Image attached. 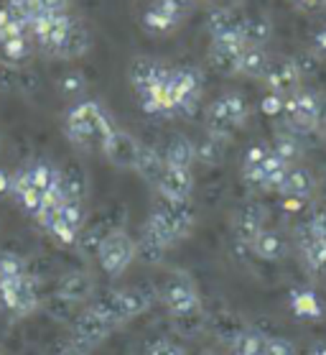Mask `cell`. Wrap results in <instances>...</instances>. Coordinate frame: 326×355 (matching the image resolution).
<instances>
[{"label": "cell", "instance_id": "obj_37", "mask_svg": "<svg viewBox=\"0 0 326 355\" xmlns=\"http://www.w3.org/2000/svg\"><path fill=\"white\" fill-rule=\"evenodd\" d=\"M145 355H186V350H183V345H179L176 340L159 338L145 347Z\"/></svg>", "mask_w": 326, "mask_h": 355}, {"label": "cell", "instance_id": "obj_38", "mask_svg": "<svg viewBox=\"0 0 326 355\" xmlns=\"http://www.w3.org/2000/svg\"><path fill=\"white\" fill-rule=\"evenodd\" d=\"M84 87H87V82H84V77H82L80 72L66 74V77H62V82H59V89H62V95H66V97L82 95Z\"/></svg>", "mask_w": 326, "mask_h": 355}, {"label": "cell", "instance_id": "obj_12", "mask_svg": "<svg viewBox=\"0 0 326 355\" xmlns=\"http://www.w3.org/2000/svg\"><path fill=\"white\" fill-rule=\"evenodd\" d=\"M82 225H84V205L80 200H64L56 210V218L46 227L62 245H72L80 241Z\"/></svg>", "mask_w": 326, "mask_h": 355}, {"label": "cell", "instance_id": "obj_20", "mask_svg": "<svg viewBox=\"0 0 326 355\" xmlns=\"http://www.w3.org/2000/svg\"><path fill=\"white\" fill-rule=\"evenodd\" d=\"M92 294H95V282L84 271H69V274H64L59 286H56V297L69 302V304L87 302Z\"/></svg>", "mask_w": 326, "mask_h": 355}, {"label": "cell", "instance_id": "obj_7", "mask_svg": "<svg viewBox=\"0 0 326 355\" xmlns=\"http://www.w3.org/2000/svg\"><path fill=\"white\" fill-rule=\"evenodd\" d=\"M321 100L309 89H298L296 95L283 100V121H286L291 133H316L318 121H321Z\"/></svg>", "mask_w": 326, "mask_h": 355}, {"label": "cell", "instance_id": "obj_30", "mask_svg": "<svg viewBox=\"0 0 326 355\" xmlns=\"http://www.w3.org/2000/svg\"><path fill=\"white\" fill-rule=\"evenodd\" d=\"M84 192H87V177L80 166H66L62 171V194L64 200H84Z\"/></svg>", "mask_w": 326, "mask_h": 355}, {"label": "cell", "instance_id": "obj_19", "mask_svg": "<svg viewBox=\"0 0 326 355\" xmlns=\"http://www.w3.org/2000/svg\"><path fill=\"white\" fill-rule=\"evenodd\" d=\"M232 230L237 235V241L250 243L257 238V233L265 230V210L260 205H245L242 210L235 212V220H232Z\"/></svg>", "mask_w": 326, "mask_h": 355}, {"label": "cell", "instance_id": "obj_24", "mask_svg": "<svg viewBox=\"0 0 326 355\" xmlns=\"http://www.w3.org/2000/svg\"><path fill=\"white\" fill-rule=\"evenodd\" d=\"M239 36H242V44H245V46L265 49V44H268L273 36L271 18H265V16L242 18V24H239Z\"/></svg>", "mask_w": 326, "mask_h": 355}, {"label": "cell", "instance_id": "obj_25", "mask_svg": "<svg viewBox=\"0 0 326 355\" xmlns=\"http://www.w3.org/2000/svg\"><path fill=\"white\" fill-rule=\"evenodd\" d=\"M89 44H92V39H89L87 26L74 18L72 28H69V33H66V39H64L62 49H59V54H56V59H80V57H84V54L89 51Z\"/></svg>", "mask_w": 326, "mask_h": 355}, {"label": "cell", "instance_id": "obj_13", "mask_svg": "<svg viewBox=\"0 0 326 355\" xmlns=\"http://www.w3.org/2000/svg\"><path fill=\"white\" fill-rule=\"evenodd\" d=\"M102 154L112 166L125 171H136L138 156H141V141L136 136H130L127 130L115 128L110 133V138L105 141Z\"/></svg>", "mask_w": 326, "mask_h": 355}, {"label": "cell", "instance_id": "obj_34", "mask_svg": "<svg viewBox=\"0 0 326 355\" xmlns=\"http://www.w3.org/2000/svg\"><path fill=\"white\" fill-rule=\"evenodd\" d=\"M166 250L168 248L163 243H159L156 238H151V235L141 233V241H138V259H143L145 263H159V261H163Z\"/></svg>", "mask_w": 326, "mask_h": 355}, {"label": "cell", "instance_id": "obj_10", "mask_svg": "<svg viewBox=\"0 0 326 355\" xmlns=\"http://www.w3.org/2000/svg\"><path fill=\"white\" fill-rule=\"evenodd\" d=\"M74 18L69 13H44L31 24V39L33 44L46 54V57H56L62 49L66 33L72 28Z\"/></svg>", "mask_w": 326, "mask_h": 355}, {"label": "cell", "instance_id": "obj_43", "mask_svg": "<svg viewBox=\"0 0 326 355\" xmlns=\"http://www.w3.org/2000/svg\"><path fill=\"white\" fill-rule=\"evenodd\" d=\"M314 51H316L318 57H326V28H318L316 33H314Z\"/></svg>", "mask_w": 326, "mask_h": 355}, {"label": "cell", "instance_id": "obj_17", "mask_svg": "<svg viewBox=\"0 0 326 355\" xmlns=\"http://www.w3.org/2000/svg\"><path fill=\"white\" fill-rule=\"evenodd\" d=\"M194 171L191 169H179V166H166L163 174H161L159 189L161 197H168V200H189L191 192H194Z\"/></svg>", "mask_w": 326, "mask_h": 355}, {"label": "cell", "instance_id": "obj_4", "mask_svg": "<svg viewBox=\"0 0 326 355\" xmlns=\"http://www.w3.org/2000/svg\"><path fill=\"white\" fill-rule=\"evenodd\" d=\"M92 307L100 309L115 327H123L153 307V294L148 289H138V286L115 289L110 294H105L102 299H97Z\"/></svg>", "mask_w": 326, "mask_h": 355}, {"label": "cell", "instance_id": "obj_42", "mask_svg": "<svg viewBox=\"0 0 326 355\" xmlns=\"http://www.w3.org/2000/svg\"><path fill=\"white\" fill-rule=\"evenodd\" d=\"M39 3L46 13H66V6H69V0H39Z\"/></svg>", "mask_w": 326, "mask_h": 355}, {"label": "cell", "instance_id": "obj_21", "mask_svg": "<svg viewBox=\"0 0 326 355\" xmlns=\"http://www.w3.org/2000/svg\"><path fill=\"white\" fill-rule=\"evenodd\" d=\"M250 248L260 261H280L288 253V243L278 230L265 227L263 233H257V238L250 243Z\"/></svg>", "mask_w": 326, "mask_h": 355}, {"label": "cell", "instance_id": "obj_26", "mask_svg": "<svg viewBox=\"0 0 326 355\" xmlns=\"http://www.w3.org/2000/svg\"><path fill=\"white\" fill-rule=\"evenodd\" d=\"M166 169V162H163V154H159L151 146H141V156H138L136 171L148 182V184H159L161 174Z\"/></svg>", "mask_w": 326, "mask_h": 355}, {"label": "cell", "instance_id": "obj_16", "mask_svg": "<svg viewBox=\"0 0 326 355\" xmlns=\"http://www.w3.org/2000/svg\"><path fill=\"white\" fill-rule=\"evenodd\" d=\"M168 74H171V69H166L161 62L148 57H136L130 62V69H127L130 85H133V89H136L138 95H145L153 85L168 80Z\"/></svg>", "mask_w": 326, "mask_h": 355}, {"label": "cell", "instance_id": "obj_3", "mask_svg": "<svg viewBox=\"0 0 326 355\" xmlns=\"http://www.w3.org/2000/svg\"><path fill=\"white\" fill-rule=\"evenodd\" d=\"M250 107L247 100L239 92H224L222 97H217L215 103H209L204 110V125H207V136L217 138V141H230L242 125H245Z\"/></svg>", "mask_w": 326, "mask_h": 355}, {"label": "cell", "instance_id": "obj_39", "mask_svg": "<svg viewBox=\"0 0 326 355\" xmlns=\"http://www.w3.org/2000/svg\"><path fill=\"white\" fill-rule=\"evenodd\" d=\"M306 235L326 245V210H318L316 215L309 220V225H306Z\"/></svg>", "mask_w": 326, "mask_h": 355}, {"label": "cell", "instance_id": "obj_22", "mask_svg": "<svg viewBox=\"0 0 326 355\" xmlns=\"http://www.w3.org/2000/svg\"><path fill=\"white\" fill-rule=\"evenodd\" d=\"M163 162H166V166L191 169L197 162V144L186 136H174L168 141L166 151H163Z\"/></svg>", "mask_w": 326, "mask_h": 355}, {"label": "cell", "instance_id": "obj_33", "mask_svg": "<svg viewBox=\"0 0 326 355\" xmlns=\"http://www.w3.org/2000/svg\"><path fill=\"white\" fill-rule=\"evenodd\" d=\"M232 355H265V335H260V332H242V335H237Z\"/></svg>", "mask_w": 326, "mask_h": 355}, {"label": "cell", "instance_id": "obj_41", "mask_svg": "<svg viewBox=\"0 0 326 355\" xmlns=\"http://www.w3.org/2000/svg\"><path fill=\"white\" fill-rule=\"evenodd\" d=\"M263 113H268V115H280L283 113V97H278V95H268L263 100Z\"/></svg>", "mask_w": 326, "mask_h": 355}, {"label": "cell", "instance_id": "obj_2", "mask_svg": "<svg viewBox=\"0 0 326 355\" xmlns=\"http://www.w3.org/2000/svg\"><path fill=\"white\" fill-rule=\"evenodd\" d=\"M64 130H66V138H69L74 146H80L84 151H95V148L102 151L105 141L110 138L115 125H112L107 113H105L97 103L84 100V103H77V105L66 113Z\"/></svg>", "mask_w": 326, "mask_h": 355}, {"label": "cell", "instance_id": "obj_23", "mask_svg": "<svg viewBox=\"0 0 326 355\" xmlns=\"http://www.w3.org/2000/svg\"><path fill=\"white\" fill-rule=\"evenodd\" d=\"M271 64H273V59L265 49L247 46L245 51H242V57H239L237 74L250 77V80H265V74H268Z\"/></svg>", "mask_w": 326, "mask_h": 355}, {"label": "cell", "instance_id": "obj_28", "mask_svg": "<svg viewBox=\"0 0 326 355\" xmlns=\"http://www.w3.org/2000/svg\"><path fill=\"white\" fill-rule=\"evenodd\" d=\"M301 259L314 274L324 276L326 279V245L324 243H318V241H314V238H309V235H303L301 238Z\"/></svg>", "mask_w": 326, "mask_h": 355}, {"label": "cell", "instance_id": "obj_36", "mask_svg": "<svg viewBox=\"0 0 326 355\" xmlns=\"http://www.w3.org/2000/svg\"><path fill=\"white\" fill-rule=\"evenodd\" d=\"M265 355H298L291 340L278 338V335H265Z\"/></svg>", "mask_w": 326, "mask_h": 355}, {"label": "cell", "instance_id": "obj_15", "mask_svg": "<svg viewBox=\"0 0 326 355\" xmlns=\"http://www.w3.org/2000/svg\"><path fill=\"white\" fill-rule=\"evenodd\" d=\"M265 85H268V89H271L273 95L283 97V100L296 95L301 89V72H298L293 59H278V62H273L268 74H265Z\"/></svg>", "mask_w": 326, "mask_h": 355}, {"label": "cell", "instance_id": "obj_44", "mask_svg": "<svg viewBox=\"0 0 326 355\" xmlns=\"http://www.w3.org/2000/svg\"><path fill=\"white\" fill-rule=\"evenodd\" d=\"M296 8L306 10V13H314V10H321L326 6V0H293Z\"/></svg>", "mask_w": 326, "mask_h": 355}, {"label": "cell", "instance_id": "obj_40", "mask_svg": "<svg viewBox=\"0 0 326 355\" xmlns=\"http://www.w3.org/2000/svg\"><path fill=\"white\" fill-rule=\"evenodd\" d=\"M293 307L296 312H301V315H311V317H316L321 309H318V302L311 294H301V297L293 302Z\"/></svg>", "mask_w": 326, "mask_h": 355}, {"label": "cell", "instance_id": "obj_35", "mask_svg": "<svg viewBox=\"0 0 326 355\" xmlns=\"http://www.w3.org/2000/svg\"><path fill=\"white\" fill-rule=\"evenodd\" d=\"M21 276H26L24 261L16 259V256H0V289L18 282Z\"/></svg>", "mask_w": 326, "mask_h": 355}, {"label": "cell", "instance_id": "obj_14", "mask_svg": "<svg viewBox=\"0 0 326 355\" xmlns=\"http://www.w3.org/2000/svg\"><path fill=\"white\" fill-rule=\"evenodd\" d=\"M245 44H242V36L239 33H227V36H217L212 39V46H209V64L212 69H217L219 74H237L239 57L245 51Z\"/></svg>", "mask_w": 326, "mask_h": 355}, {"label": "cell", "instance_id": "obj_48", "mask_svg": "<svg viewBox=\"0 0 326 355\" xmlns=\"http://www.w3.org/2000/svg\"><path fill=\"white\" fill-rule=\"evenodd\" d=\"M314 355H326V345H316V347H314Z\"/></svg>", "mask_w": 326, "mask_h": 355}, {"label": "cell", "instance_id": "obj_31", "mask_svg": "<svg viewBox=\"0 0 326 355\" xmlns=\"http://www.w3.org/2000/svg\"><path fill=\"white\" fill-rule=\"evenodd\" d=\"M33 39L31 36H18V39H8L0 44V54H3V59L8 62V64H24L26 59L33 54Z\"/></svg>", "mask_w": 326, "mask_h": 355}, {"label": "cell", "instance_id": "obj_9", "mask_svg": "<svg viewBox=\"0 0 326 355\" xmlns=\"http://www.w3.org/2000/svg\"><path fill=\"white\" fill-rule=\"evenodd\" d=\"M118 330L107 317L95 307L82 309L80 315L74 317L72 324V343L82 350H95L97 345H102L105 340L110 338L112 332Z\"/></svg>", "mask_w": 326, "mask_h": 355}, {"label": "cell", "instance_id": "obj_29", "mask_svg": "<svg viewBox=\"0 0 326 355\" xmlns=\"http://www.w3.org/2000/svg\"><path fill=\"white\" fill-rule=\"evenodd\" d=\"M271 148H273V154L278 156L283 164H288V166H296L303 156V146L293 133H278Z\"/></svg>", "mask_w": 326, "mask_h": 355}, {"label": "cell", "instance_id": "obj_5", "mask_svg": "<svg viewBox=\"0 0 326 355\" xmlns=\"http://www.w3.org/2000/svg\"><path fill=\"white\" fill-rule=\"evenodd\" d=\"M161 302L171 317L176 320H189V317L201 315V294L199 286L194 284L186 271H174L168 276L163 289H161Z\"/></svg>", "mask_w": 326, "mask_h": 355}, {"label": "cell", "instance_id": "obj_18", "mask_svg": "<svg viewBox=\"0 0 326 355\" xmlns=\"http://www.w3.org/2000/svg\"><path fill=\"white\" fill-rule=\"evenodd\" d=\"M278 192L286 197V200H296V202H303L309 200L311 194L316 192V179L311 174L306 166H288L286 177L280 182Z\"/></svg>", "mask_w": 326, "mask_h": 355}, {"label": "cell", "instance_id": "obj_49", "mask_svg": "<svg viewBox=\"0 0 326 355\" xmlns=\"http://www.w3.org/2000/svg\"><path fill=\"white\" fill-rule=\"evenodd\" d=\"M179 3H183V6H189V0H179Z\"/></svg>", "mask_w": 326, "mask_h": 355}, {"label": "cell", "instance_id": "obj_6", "mask_svg": "<svg viewBox=\"0 0 326 355\" xmlns=\"http://www.w3.org/2000/svg\"><path fill=\"white\" fill-rule=\"evenodd\" d=\"M138 259V241H133L125 230H110L102 235V243L97 248V261L107 276L125 274L130 263Z\"/></svg>", "mask_w": 326, "mask_h": 355}, {"label": "cell", "instance_id": "obj_11", "mask_svg": "<svg viewBox=\"0 0 326 355\" xmlns=\"http://www.w3.org/2000/svg\"><path fill=\"white\" fill-rule=\"evenodd\" d=\"M0 302L3 307L13 312L16 317H28L39 309L41 299H39V286H36V279L31 274L21 276L18 282L8 284L0 289Z\"/></svg>", "mask_w": 326, "mask_h": 355}, {"label": "cell", "instance_id": "obj_32", "mask_svg": "<svg viewBox=\"0 0 326 355\" xmlns=\"http://www.w3.org/2000/svg\"><path fill=\"white\" fill-rule=\"evenodd\" d=\"M222 156H224V144L217 141V138L207 136L204 141L197 144V162H201L204 166H217V164L222 162Z\"/></svg>", "mask_w": 326, "mask_h": 355}, {"label": "cell", "instance_id": "obj_47", "mask_svg": "<svg viewBox=\"0 0 326 355\" xmlns=\"http://www.w3.org/2000/svg\"><path fill=\"white\" fill-rule=\"evenodd\" d=\"M318 130H321V133L326 136V107L321 110V121H318Z\"/></svg>", "mask_w": 326, "mask_h": 355}, {"label": "cell", "instance_id": "obj_46", "mask_svg": "<svg viewBox=\"0 0 326 355\" xmlns=\"http://www.w3.org/2000/svg\"><path fill=\"white\" fill-rule=\"evenodd\" d=\"M56 355H87V350H82V347H77L74 343H69L66 347H62Z\"/></svg>", "mask_w": 326, "mask_h": 355}, {"label": "cell", "instance_id": "obj_8", "mask_svg": "<svg viewBox=\"0 0 326 355\" xmlns=\"http://www.w3.org/2000/svg\"><path fill=\"white\" fill-rule=\"evenodd\" d=\"M171 85V95L176 103V115L183 118H194L199 113L201 103V74L194 67H181V69H171L168 77Z\"/></svg>", "mask_w": 326, "mask_h": 355}, {"label": "cell", "instance_id": "obj_27", "mask_svg": "<svg viewBox=\"0 0 326 355\" xmlns=\"http://www.w3.org/2000/svg\"><path fill=\"white\" fill-rule=\"evenodd\" d=\"M179 24H181V18L166 13V10L161 8V6H156V3L145 10V16H143V28L148 33H153V36H166V33L176 31Z\"/></svg>", "mask_w": 326, "mask_h": 355}, {"label": "cell", "instance_id": "obj_1", "mask_svg": "<svg viewBox=\"0 0 326 355\" xmlns=\"http://www.w3.org/2000/svg\"><path fill=\"white\" fill-rule=\"evenodd\" d=\"M194 225H197V212L189 200H168L159 194V200L153 202L151 215L145 220L143 233L171 248L179 241L189 238Z\"/></svg>", "mask_w": 326, "mask_h": 355}, {"label": "cell", "instance_id": "obj_45", "mask_svg": "<svg viewBox=\"0 0 326 355\" xmlns=\"http://www.w3.org/2000/svg\"><path fill=\"white\" fill-rule=\"evenodd\" d=\"M10 187H13V177H10L8 171L0 169V197H8Z\"/></svg>", "mask_w": 326, "mask_h": 355}]
</instances>
